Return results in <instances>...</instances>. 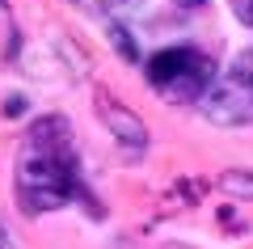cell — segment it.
I'll list each match as a JSON object with an SVG mask.
<instances>
[{
    "instance_id": "obj_1",
    "label": "cell",
    "mask_w": 253,
    "mask_h": 249,
    "mask_svg": "<svg viewBox=\"0 0 253 249\" xmlns=\"http://www.w3.org/2000/svg\"><path fill=\"white\" fill-rule=\"evenodd\" d=\"M13 186H17V203L26 215L59 211L81 195V160L72 148L68 118L51 114V118H38L26 131L17 169H13Z\"/></svg>"
},
{
    "instance_id": "obj_2",
    "label": "cell",
    "mask_w": 253,
    "mask_h": 249,
    "mask_svg": "<svg viewBox=\"0 0 253 249\" xmlns=\"http://www.w3.org/2000/svg\"><path fill=\"white\" fill-rule=\"evenodd\" d=\"M144 72L165 101H199L215 80V63L194 47H165L144 63Z\"/></svg>"
},
{
    "instance_id": "obj_3",
    "label": "cell",
    "mask_w": 253,
    "mask_h": 249,
    "mask_svg": "<svg viewBox=\"0 0 253 249\" xmlns=\"http://www.w3.org/2000/svg\"><path fill=\"white\" fill-rule=\"evenodd\" d=\"M199 110L215 127H245V123H253V51H245L224 76L211 80L207 93L199 98Z\"/></svg>"
},
{
    "instance_id": "obj_4",
    "label": "cell",
    "mask_w": 253,
    "mask_h": 249,
    "mask_svg": "<svg viewBox=\"0 0 253 249\" xmlns=\"http://www.w3.org/2000/svg\"><path fill=\"white\" fill-rule=\"evenodd\" d=\"M97 118L110 127V135H114L126 152H144L148 148V123L139 114H131L126 106H118V101H97Z\"/></svg>"
},
{
    "instance_id": "obj_5",
    "label": "cell",
    "mask_w": 253,
    "mask_h": 249,
    "mask_svg": "<svg viewBox=\"0 0 253 249\" xmlns=\"http://www.w3.org/2000/svg\"><path fill=\"white\" fill-rule=\"evenodd\" d=\"M219 190L232 199H253V169H224L219 173Z\"/></svg>"
},
{
    "instance_id": "obj_6",
    "label": "cell",
    "mask_w": 253,
    "mask_h": 249,
    "mask_svg": "<svg viewBox=\"0 0 253 249\" xmlns=\"http://www.w3.org/2000/svg\"><path fill=\"white\" fill-rule=\"evenodd\" d=\"M106 34H110V43H114V51L123 55L126 63H139V47H135V38H131V30H126L123 21H110V30H106Z\"/></svg>"
},
{
    "instance_id": "obj_7",
    "label": "cell",
    "mask_w": 253,
    "mask_h": 249,
    "mask_svg": "<svg viewBox=\"0 0 253 249\" xmlns=\"http://www.w3.org/2000/svg\"><path fill=\"white\" fill-rule=\"evenodd\" d=\"M26 106H30V101L21 98V93H13V98H4V106H0V114H4V118H21V114H26Z\"/></svg>"
},
{
    "instance_id": "obj_8",
    "label": "cell",
    "mask_w": 253,
    "mask_h": 249,
    "mask_svg": "<svg viewBox=\"0 0 253 249\" xmlns=\"http://www.w3.org/2000/svg\"><path fill=\"white\" fill-rule=\"evenodd\" d=\"M232 13H236V17H241L245 26L253 30V0H232Z\"/></svg>"
},
{
    "instance_id": "obj_9",
    "label": "cell",
    "mask_w": 253,
    "mask_h": 249,
    "mask_svg": "<svg viewBox=\"0 0 253 249\" xmlns=\"http://www.w3.org/2000/svg\"><path fill=\"white\" fill-rule=\"evenodd\" d=\"M173 4H181V9H199V4H207V0H173Z\"/></svg>"
},
{
    "instance_id": "obj_10",
    "label": "cell",
    "mask_w": 253,
    "mask_h": 249,
    "mask_svg": "<svg viewBox=\"0 0 253 249\" xmlns=\"http://www.w3.org/2000/svg\"><path fill=\"white\" fill-rule=\"evenodd\" d=\"M0 249H13V241L4 237V228H0Z\"/></svg>"
},
{
    "instance_id": "obj_11",
    "label": "cell",
    "mask_w": 253,
    "mask_h": 249,
    "mask_svg": "<svg viewBox=\"0 0 253 249\" xmlns=\"http://www.w3.org/2000/svg\"><path fill=\"white\" fill-rule=\"evenodd\" d=\"M68 4H89V0H68Z\"/></svg>"
}]
</instances>
